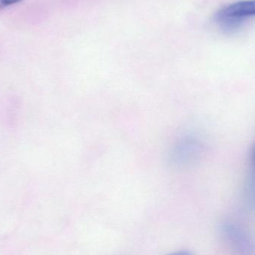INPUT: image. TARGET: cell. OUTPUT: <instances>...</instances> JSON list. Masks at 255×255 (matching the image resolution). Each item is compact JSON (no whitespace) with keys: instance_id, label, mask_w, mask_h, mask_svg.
Here are the masks:
<instances>
[{"instance_id":"3","label":"cell","mask_w":255,"mask_h":255,"mask_svg":"<svg viewBox=\"0 0 255 255\" xmlns=\"http://www.w3.org/2000/svg\"><path fill=\"white\" fill-rule=\"evenodd\" d=\"M19 0H0V4L1 5H9V4H14Z\"/></svg>"},{"instance_id":"2","label":"cell","mask_w":255,"mask_h":255,"mask_svg":"<svg viewBox=\"0 0 255 255\" xmlns=\"http://www.w3.org/2000/svg\"><path fill=\"white\" fill-rule=\"evenodd\" d=\"M200 142L194 137H185L175 147L173 157L177 163H187L200 151Z\"/></svg>"},{"instance_id":"4","label":"cell","mask_w":255,"mask_h":255,"mask_svg":"<svg viewBox=\"0 0 255 255\" xmlns=\"http://www.w3.org/2000/svg\"><path fill=\"white\" fill-rule=\"evenodd\" d=\"M168 255H193L191 253L188 251H179L176 253H172Z\"/></svg>"},{"instance_id":"1","label":"cell","mask_w":255,"mask_h":255,"mask_svg":"<svg viewBox=\"0 0 255 255\" xmlns=\"http://www.w3.org/2000/svg\"><path fill=\"white\" fill-rule=\"evenodd\" d=\"M255 14L254 0H241L219 10L214 16L217 26L226 33H232Z\"/></svg>"}]
</instances>
